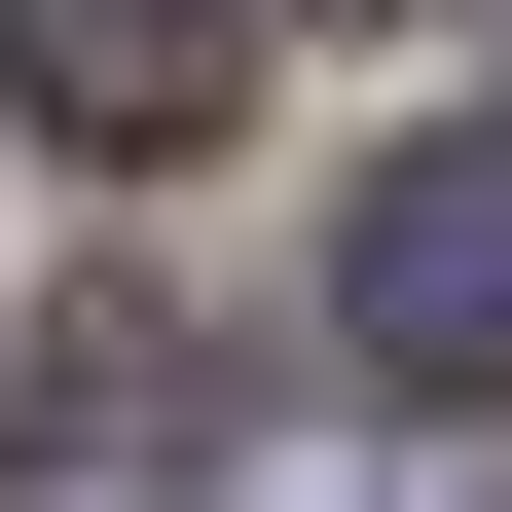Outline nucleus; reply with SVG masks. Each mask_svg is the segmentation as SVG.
Instances as JSON below:
<instances>
[{
	"instance_id": "obj_1",
	"label": "nucleus",
	"mask_w": 512,
	"mask_h": 512,
	"mask_svg": "<svg viewBox=\"0 0 512 512\" xmlns=\"http://www.w3.org/2000/svg\"><path fill=\"white\" fill-rule=\"evenodd\" d=\"M330 330H366V403H512V147H403L330 220Z\"/></svg>"
},
{
	"instance_id": "obj_2",
	"label": "nucleus",
	"mask_w": 512,
	"mask_h": 512,
	"mask_svg": "<svg viewBox=\"0 0 512 512\" xmlns=\"http://www.w3.org/2000/svg\"><path fill=\"white\" fill-rule=\"evenodd\" d=\"M0 110L37 147H220V0H0Z\"/></svg>"
},
{
	"instance_id": "obj_3",
	"label": "nucleus",
	"mask_w": 512,
	"mask_h": 512,
	"mask_svg": "<svg viewBox=\"0 0 512 512\" xmlns=\"http://www.w3.org/2000/svg\"><path fill=\"white\" fill-rule=\"evenodd\" d=\"M0 403H37V476H183V330H147V293H74Z\"/></svg>"
}]
</instances>
